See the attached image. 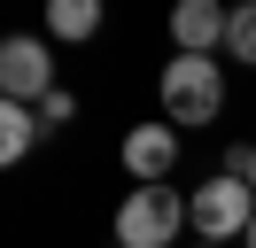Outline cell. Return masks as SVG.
<instances>
[{"label":"cell","mask_w":256,"mask_h":248,"mask_svg":"<svg viewBox=\"0 0 256 248\" xmlns=\"http://www.w3.org/2000/svg\"><path fill=\"white\" fill-rule=\"evenodd\" d=\"M186 210H194V232H202V240H233L240 248V232H248V217H256V186L233 178V170H218L210 186L186 194Z\"/></svg>","instance_id":"obj_3"},{"label":"cell","mask_w":256,"mask_h":248,"mask_svg":"<svg viewBox=\"0 0 256 248\" xmlns=\"http://www.w3.org/2000/svg\"><path fill=\"white\" fill-rule=\"evenodd\" d=\"M225 108V70L218 54H171L163 62V116L186 132V124H218Z\"/></svg>","instance_id":"obj_1"},{"label":"cell","mask_w":256,"mask_h":248,"mask_svg":"<svg viewBox=\"0 0 256 248\" xmlns=\"http://www.w3.org/2000/svg\"><path fill=\"white\" fill-rule=\"evenodd\" d=\"M70 108H78V93H70V86H54L47 101H39V124H70Z\"/></svg>","instance_id":"obj_10"},{"label":"cell","mask_w":256,"mask_h":248,"mask_svg":"<svg viewBox=\"0 0 256 248\" xmlns=\"http://www.w3.org/2000/svg\"><path fill=\"white\" fill-rule=\"evenodd\" d=\"M94 31H101V0H47V39L86 46Z\"/></svg>","instance_id":"obj_7"},{"label":"cell","mask_w":256,"mask_h":248,"mask_svg":"<svg viewBox=\"0 0 256 248\" xmlns=\"http://www.w3.org/2000/svg\"><path fill=\"white\" fill-rule=\"evenodd\" d=\"M178 148H186V140H178V124L163 116V124H132L116 155H124L132 186H171V170H178Z\"/></svg>","instance_id":"obj_5"},{"label":"cell","mask_w":256,"mask_h":248,"mask_svg":"<svg viewBox=\"0 0 256 248\" xmlns=\"http://www.w3.org/2000/svg\"><path fill=\"white\" fill-rule=\"evenodd\" d=\"M225 46H233V62H248V70H256V0H240V8H233V39H225Z\"/></svg>","instance_id":"obj_9"},{"label":"cell","mask_w":256,"mask_h":248,"mask_svg":"<svg viewBox=\"0 0 256 248\" xmlns=\"http://www.w3.org/2000/svg\"><path fill=\"white\" fill-rule=\"evenodd\" d=\"M225 170H233V178H248V186H256V140H248V148H233V155H225Z\"/></svg>","instance_id":"obj_11"},{"label":"cell","mask_w":256,"mask_h":248,"mask_svg":"<svg viewBox=\"0 0 256 248\" xmlns=\"http://www.w3.org/2000/svg\"><path fill=\"white\" fill-rule=\"evenodd\" d=\"M210 248H233V240H210Z\"/></svg>","instance_id":"obj_13"},{"label":"cell","mask_w":256,"mask_h":248,"mask_svg":"<svg viewBox=\"0 0 256 248\" xmlns=\"http://www.w3.org/2000/svg\"><path fill=\"white\" fill-rule=\"evenodd\" d=\"M54 93V62H47V39L16 31V39H0V101H24L39 108Z\"/></svg>","instance_id":"obj_4"},{"label":"cell","mask_w":256,"mask_h":248,"mask_svg":"<svg viewBox=\"0 0 256 248\" xmlns=\"http://www.w3.org/2000/svg\"><path fill=\"white\" fill-rule=\"evenodd\" d=\"M233 39V8L225 0H171V46L178 54H218Z\"/></svg>","instance_id":"obj_6"},{"label":"cell","mask_w":256,"mask_h":248,"mask_svg":"<svg viewBox=\"0 0 256 248\" xmlns=\"http://www.w3.org/2000/svg\"><path fill=\"white\" fill-rule=\"evenodd\" d=\"M240 248H256V217H248V232H240Z\"/></svg>","instance_id":"obj_12"},{"label":"cell","mask_w":256,"mask_h":248,"mask_svg":"<svg viewBox=\"0 0 256 248\" xmlns=\"http://www.w3.org/2000/svg\"><path fill=\"white\" fill-rule=\"evenodd\" d=\"M186 225H194V210L171 186H132V194L116 202V248H171Z\"/></svg>","instance_id":"obj_2"},{"label":"cell","mask_w":256,"mask_h":248,"mask_svg":"<svg viewBox=\"0 0 256 248\" xmlns=\"http://www.w3.org/2000/svg\"><path fill=\"white\" fill-rule=\"evenodd\" d=\"M39 108H24V101H0V163H24V155L39 148Z\"/></svg>","instance_id":"obj_8"}]
</instances>
